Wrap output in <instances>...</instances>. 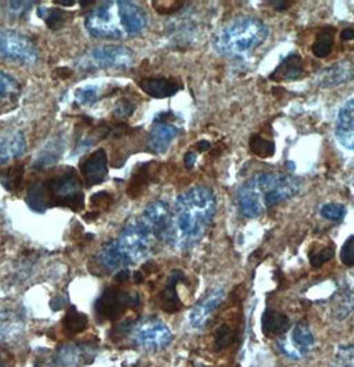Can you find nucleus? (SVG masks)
<instances>
[{
	"instance_id": "nucleus-22",
	"label": "nucleus",
	"mask_w": 354,
	"mask_h": 367,
	"mask_svg": "<svg viewBox=\"0 0 354 367\" xmlns=\"http://www.w3.org/2000/svg\"><path fill=\"white\" fill-rule=\"evenodd\" d=\"M302 74V57L297 52L286 56L281 60L279 67L269 75L273 81H291L296 80Z\"/></svg>"
},
{
	"instance_id": "nucleus-6",
	"label": "nucleus",
	"mask_w": 354,
	"mask_h": 367,
	"mask_svg": "<svg viewBox=\"0 0 354 367\" xmlns=\"http://www.w3.org/2000/svg\"><path fill=\"white\" fill-rule=\"evenodd\" d=\"M113 241L128 265L146 259L157 244L156 239L139 219L127 224L119 237Z\"/></svg>"
},
{
	"instance_id": "nucleus-40",
	"label": "nucleus",
	"mask_w": 354,
	"mask_h": 367,
	"mask_svg": "<svg viewBox=\"0 0 354 367\" xmlns=\"http://www.w3.org/2000/svg\"><path fill=\"white\" fill-rule=\"evenodd\" d=\"M196 160H197L196 153H193V152H188V153H186L184 161H186V166H188V168H192V166H195Z\"/></svg>"
},
{
	"instance_id": "nucleus-7",
	"label": "nucleus",
	"mask_w": 354,
	"mask_h": 367,
	"mask_svg": "<svg viewBox=\"0 0 354 367\" xmlns=\"http://www.w3.org/2000/svg\"><path fill=\"white\" fill-rule=\"evenodd\" d=\"M133 52L124 46L95 47L79 57L76 66L83 71L93 70H127L133 64Z\"/></svg>"
},
{
	"instance_id": "nucleus-24",
	"label": "nucleus",
	"mask_w": 354,
	"mask_h": 367,
	"mask_svg": "<svg viewBox=\"0 0 354 367\" xmlns=\"http://www.w3.org/2000/svg\"><path fill=\"white\" fill-rule=\"evenodd\" d=\"M291 329V319L286 314L269 309L262 315V331L266 337H279Z\"/></svg>"
},
{
	"instance_id": "nucleus-14",
	"label": "nucleus",
	"mask_w": 354,
	"mask_h": 367,
	"mask_svg": "<svg viewBox=\"0 0 354 367\" xmlns=\"http://www.w3.org/2000/svg\"><path fill=\"white\" fill-rule=\"evenodd\" d=\"M354 77V60L345 59L331 67L321 70L316 76V84L322 88L335 87Z\"/></svg>"
},
{
	"instance_id": "nucleus-37",
	"label": "nucleus",
	"mask_w": 354,
	"mask_h": 367,
	"mask_svg": "<svg viewBox=\"0 0 354 367\" xmlns=\"http://www.w3.org/2000/svg\"><path fill=\"white\" fill-rule=\"evenodd\" d=\"M235 339V333L233 330L223 325L222 328H219V330L216 331V338H215V345L217 346V349H223L225 346L230 345Z\"/></svg>"
},
{
	"instance_id": "nucleus-34",
	"label": "nucleus",
	"mask_w": 354,
	"mask_h": 367,
	"mask_svg": "<svg viewBox=\"0 0 354 367\" xmlns=\"http://www.w3.org/2000/svg\"><path fill=\"white\" fill-rule=\"evenodd\" d=\"M333 367H354V345H345L337 350Z\"/></svg>"
},
{
	"instance_id": "nucleus-23",
	"label": "nucleus",
	"mask_w": 354,
	"mask_h": 367,
	"mask_svg": "<svg viewBox=\"0 0 354 367\" xmlns=\"http://www.w3.org/2000/svg\"><path fill=\"white\" fill-rule=\"evenodd\" d=\"M97 261L104 269L110 272H117V273L121 270H126L130 266L127 261L121 256V253L119 252V249L116 248L113 239L108 241L106 245H103V248L97 253Z\"/></svg>"
},
{
	"instance_id": "nucleus-26",
	"label": "nucleus",
	"mask_w": 354,
	"mask_h": 367,
	"mask_svg": "<svg viewBox=\"0 0 354 367\" xmlns=\"http://www.w3.org/2000/svg\"><path fill=\"white\" fill-rule=\"evenodd\" d=\"M315 344V338L311 329L304 325L297 324L292 330V345L297 354H304L312 349Z\"/></svg>"
},
{
	"instance_id": "nucleus-17",
	"label": "nucleus",
	"mask_w": 354,
	"mask_h": 367,
	"mask_svg": "<svg viewBox=\"0 0 354 367\" xmlns=\"http://www.w3.org/2000/svg\"><path fill=\"white\" fill-rule=\"evenodd\" d=\"M27 150V140L21 130H14L0 136V166L10 163Z\"/></svg>"
},
{
	"instance_id": "nucleus-2",
	"label": "nucleus",
	"mask_w": 354,
	"mask_h": 367,
	"mask_svg": "<svg viewBox=\"0 0 354 367\" xmlns=\"http://www.w3.org/2000/svg\"><path fill=\"white\" fill-rule=\"evenodd\" d=\"M299 180L279 173H259L248 179L237 190V202L242 215L249 219L261 216L268 208L296 196Z\"/></svg>"
},
{
	"instance_id": "nucleus-32",
	"label": "nucleus",
	"mask_w": 354,
	"mask_h": 367,
	"mask_svg": "<svg viewBox=\"0 0 354 367\" xmlns=\"http://www.w3.org/2000/svg\"><path fill=\"white\" fill-rule=\"evenodd\" d=\"M23 176V168H7L0 173V181L3 186L8 190H12L14 188H18L19 183L21 181Z\"/></svg>"
},
{
	"instance_id": "nucleus-43",
	"label": "nucleus",
	"mask_w": 354,
	"mask_h": 367,
	"mask_svg": "<svg viewBox=\"0 0 354 367\" xmlns=\"http://www.w3.org/2000/svg\"><path fill=\"white\" fill-rule=\"evenodd\" d=\"M209 147H210L209 141H205V140L200 141V143L197 144V148H199V150H200V152H204V150H206V149H209Z\"/></svg>"
},
{
	"instance_id": "nucleus-38",
	"label": "nucleus",
	"mask_w": 354,
	"mask_h": 367,
	"mask_svg": "<svg viewBox=\"0 0 354 367\" xmlns=\"http://www.w3.org/2000/svg\"><path fill=\"white\" fill-rule=\"evenodd\" d=\"M341 261L346 266H354V236H351L342 245Z\"/></svg>"
},
{
	"instance_id": "nucleus-1",
	"label": "nucleus",
	"mask_w": 354,
	"mask_h": 367,
	"mask_svg": "<svg viewBox=\"0 0 354 367\" xmlns=\"http://www.w3.org/2000/svg\"><path fill=\"white\" fill-rule=\"evenodd\" d=\"M216 206V196L206 186H193L179 195L172 208L169 244L179 249L193 248L206 235Z\"/></svg>"
},
{
	"instance_id": "nucleus-25",
	"label": "nucleus",
	"mask_w": 354,
	"mask_h": 367,
	"mask_svg": "<svg viewBox=\"0 0 354 367\" xmlns=\"http://www.w3.org/2000/svg\"><path fill=\"white\" fill-rule=\"evenodd\" d=\"M63 152L61 148V140L60 139H52L50 143L46 144V147L41 149L39 153L37 160H35V168L37 169H46L48 166H52L56 164L59 160L60 155Z\"/></svg>"
},
{
	"instance_id": "nucleus-15",
	"label": "nucleus",
	"mask_w": 354,
	"mask_h": 367,
	"mask_svg": "<svg viewBox=\"0 0 354 367\" xmlns=\"http://www.w3.org/2000/svg\"><path fill=\"white\" fill-rule=\"evenodd\" d=\"M224 297L223 288H215L206 294L200 302H197L189 313V322L195 329H203L212 313L215 312Z\"/></svg>"
},
{
	"instance_id": "nucleus-27",
	"label": "nucleus",
	"mask_w": 354,
	"mask_h": 367,
	"mask_svg": "<svg viewBox=\"0 0 354 367\" xmlns=\"http://www.w3.org/2000/svg\"><path fill=\"white\" fill-rule=\"evenodd\" d=\"M335 30L331 27L324 28L316 37L315 44L312 46V51L317 57H326L331 54L333 43H335Z\"/></svg>"
},
{
	"instance_id": "nucleus-11",
	"label": "nucleus",
	"mask_w": 354,
	"mask_h": 367,
	"mask_svg": "<svg viewBox=\"0 0 354 367\" xmlns=\"http://www.w3.org/2000/svg\"><path fill=\"white\" fill-rule=\"evenodd\" d=\"M139 305V294L130 293L121 289H108L95 304L97 315L107 321L116 319L132 306Z\"/></svg>"
},
{
	"instance_id": "nucleus-21",
	"label": "nucleus",
	"mask_w": 354,
	"mask_h": 367,
	"mask_svg": "<svg viewBox=\"0 0 354 367\" xmlns=\"http://www.w3.org/2000/svg\"><path fill=\"white\" fill-rule=\"evenodd\" d=\"M87 348L79 344L64 345L56 351L55 365L57 367H79L86 364V359L90 357Z\"/></svg>"
},
{
	"instance_id": "nucleus-28",
	"label": "nucleus",
	"mask_w": 354,
	"mask_h": 367,
	"mask_svg": "<svg viewBox=\"0 0 354 367\" xmlns=\"http://www.w3.org/2000/svg\"><path fill=\"white\" fill-rule=\"evenodd\" d=\"M100 97V87L97 84H86L75 91V100L81 106H91Z\"/></svg>"
},
{
	"instance_id": "nucleus-12",
	"label": "nucleus",
	"mask_w": 354,
	"mask_h": 367,
	"mask_svg": "<svg viewBox=\"0 0 354 367\" xmlns=\"http://www.w3.org/2000/svg\"><path fill=\"white\" fill-rule=\"evenodd\" d=\"M80 170H81L84 184L88 188L106 181L107 175H108L107 152L100 148V149L95 150L91 155H88L83 160V163L80 166Z\"/></svg>"
},
{
	"instance_id": "nucleus-8",
	"label": "nucleus",
	"mask_w": 354,
	"mask_h": 367,
	"mask_svg": "<svg viewBox=\"0 0 354 367\" xmlns=\"http://www.w3.org/2000/svg\"><path fill=\"white\" fill-rule=\"evenodd\" d=\"M133 342L144 349H166L173 339V334L167 325L157 317H146L130 329Z\"/></svg>"
},
{
	"instance_id": "nucleus-35",
	"label": "nucleus",
	"mask_w": 354,
	"mask_h": 367,
	"mask_svg": "<svg viewBox=\"0 0 354 367\" xmlns=\"http://www.w3.org/2000/svg\"><path fill=\"white\" fill-rule=\"evenodd\" d=\"M345 215H346V208L342 204L329 202L321 208V216L326 220H342L345 217Z\"/></svg>"
},
{
	"instance_id": "nucleus-16",
	"label": "nucleus",
	"mask_w": 354,
	"mask_h": 367,
	"mask_svg": "<svg viewBox=\"0 0 354 367\" xmlns=\"http://www.w3.org/2000/svg\"><path fill=\"white\" fill-rule=\"evenodd\" d=\"M179 133V129L176 128L173 124L160 120L153 124L148 135L147 140V148L149 152L155 155H161L166 153L170 143L176 139Z\"/></svg>"
},
{
	"instance_id": "nucleus-42",
	"label": "nucleus",
	"mask_w": 354,
	"mask_h": 367,
	"mask_svg": "<svg viewBox=\"0 0 354 367\" xmlns=\"http://www.w3.org/2000/svg\"><path fill=\"white\" fill-rule=\"evenodd\" d=\"M271 4H276L275 7H276L277 10H285L291 3H289V1H271Z\"/></svg>"
},
{
	"instance_id": "nucleus-41",
	"label": "nucleus",
	"mask_w": 354,
	"mask_h": 367,
	"mask_svg": "<svg viewBox=\"0 0 354 367\" xmlns=\"http://www.w3.org/2000/svg\"><path fill=\"white\" fill-rule=\"evenodd\" d=\"M341 39L342 40H352L354 39V28H346L341 32Z\"/></svg>"
},
{
	"instance_id": "nucleus-18",
	"label": "nucleus",
	"mask_w": 354,
	"mask_h": 367,
	"mask_svg": "<svg viewBox=\"0 0 354 367\" xmlns=\"http://www.w3.org/2000/svg\"><path fill=\"white\" fill-rule=\"evenodd\" d=\"M140 88L155 99H166L176 95L183 88L179 80L170 77H147L139 83Z\"/></svg>"
},
{
	"instance_id": "nucleus-31",
	"label": "nucleus",
	"mask_w": 354,
	"mask_h": 367,
	"mask_svg": "<svg viewBox=\"0 0 354 367\" xmlns=\"http://www.w3.org/2000/svg\"><path fill=\"white\" fill-rule=\"evenodd\" d=\"M20 91L18 81L11 75L0 70V100L14 97Z\"/></svg>"
},
{
	"instance_id": "nucleus-4",
	"label": "nucleus",
	"mask_w": 354,
	"mask_h": 367,
	"mask_svg": "<svg viewBox=\"0 0 354 367\" xmlns=\"http://www.w3.org/2000/svg\"><path fill=\"white\" fill-rule=\"evenodd\" d=\"M268 35L269 30L260 19L242 17L219 27L213 34L212 44L220 55L242 57L259 48Z\"/></svg>"
},
{
	"instance_id": "nucleus-3",
	"label": "nucleus",
	"mask_w": 354,
	"mask_h": 367,
	"mask_svg": "<svg viewBox=\"0 0 354 367\" xmlns=\"http://www.w3.org/2000/svg\"><path fill=\"white\" fill-rule=\"evenodd\" d=\"M146 26L147 14L141 6L126 0L101 3L86 18V28L96 39H124L141 32Z\"/></svg>"
},
{
	"instance_id": "nucleus-9",
	"label": "nucleus",
	"mask_w": 354,
	"mask_h": 367,
	"mask_svg": "<svg viewBox=\"0 0 354 367\" xmlns=\"http://www.w3.org/2000/svg\"><path fill=\"white\" fill-rule=\"evenodd\" d=\"M0 56L32 66L39 60V51L30 37L14 30H3L0 31Z\"/></svg>"
},
{
	"instance_id": "nucleus-13",
	"label": "nucleus",
	"mask_w": 354,
	"mask_h": 367,
	"mask_svg": "<svg viewBox=\"0 0 354 367\" xmlns=\"http://www.w3.org/2000/svg\"><path fill=\"white\" fill-rule=\"evenodd\" d=\"M335 133L342 147L354 152V97H351L338 110Z\"/></svg>"
},
{
	"instance_id": "nucleus-10",
	"label": "nucleus",
	"mask_w": 354,
	"mask_h": 367,
	"mask_svg": "<svg viewBox=\"0 0 354 367\" xmlns=\"http://www.w3.org/2000/svg\"><path fill=\"white\" fill-rule=\"evenodd\" d=\"M157 242L170 241L172 233V208L167 202L157 200L150 202L139 217Z\"/></svg>"
},
{
	"instance_id": "nucleus-30",
	"label": "nucleus",
	"mask_w": 354,
	"mask_h": 367,
	"mask_svg": "<svg viewBox=\"0 0 354 367\" xmlns=\"http://www.w3.org/2000/svg\"><path fill=\"white\" fill-rule=\"evenodd\" d=\"M87 324H88L87 317L83 313L76 312L75 308H71V310L67 313L64 318V328L71 334L81 333L87 328Z\"/></svg>"
},
{
	"instance_id": "nucleus-19",
	"label": "nucleus",
	"mask_w": 354,
	"mask_h": 367,
	"mask_svg": "<svg viewBox=\"0 0 354 367\" xmlns=\"http://www.w3.org/2000/svg\"><path fill=\"white\" fill-rule=\"evenodd\" d=\"M24 319L20 313L10 309L0 310V342H10L24 333Z\"/></svg>"
},
{
	"instance_id": "nucleus-29",
	"label": "nucleus",
	"mask_w": 354,
	"mask_h": 367,
	"mask_svg": "<svg viewBox=\"0 0 354 367\" xmlns=\"http://www.w3.org/2000/svg\"><path fill=\"white\" fill-rule=\"evenodd\" d=\"M249 147L250 150L262 159L271 157L275 153V144L266 139H264L260 135H253L249 140Z\"/></svg>"
},
{
	"instance_id": "nucleus-39",
	"label": "nucleus",
	"mask_w": 354,
	"mask_h": 367,
	"mask_svg": "<svg viewBox=\"0 0 354 367\" xmlns=\"http://www.w3.org/2000/svg\"><path fill=\"white\" fill-rule=\"evenodd\" d=\"M133 104H130V101L127 100H121L120 103H119V106L116 107V110H115V116H117V117H127V116H130V113H132V110H133Z\"/></svg>"
},
{
	"instance_id": "nucleus-5",
	"label": "nucleus",
	"mask_w": 354,
	"mask_h": 367,
	"mask_svg": "<svg viewBox=\"0 0 354 367\" xmlns=\"http://www.w3.org/2000/svg\"><path fill=\"white\" fill-rule=\"evenodd\" d=\"M83 183L72 168H64L46 181L34 184L28 192V204L32 209H48L51 206H68L81 209L84 206Z\"/></svg>"
},
{
	"instance_id": "nucleus-36",
	"label": "nucleus",
	"mask_w": 354,
	"mask_h": 367,
	"mask_svg": "<svg viewBox=\"0 0 354 367\" xmlns=\"http://www.w3.org/2000/svg\"><path fill=\"white\" fill-rule=\"evenodd\" d=\"M335 257V248L329 246V248H324L321 250H317V252H313L311 253V265L313 268H319L322 266L325 262L331 261L332 258Z\"/></svg>"
},
{
	"instance_id": "nucleus-44",
	"label": "nucleus",
	"mask_w": 354,
	"mask_h": 367,
	"mask_svg": "<svg viewBox=\"0 0 354 367\" xmlns=\"http://www.w3.org/2000/svg\"><path fill=\"white\" fill-rule=\"evenodd\" d=\"M0 367H8V361L6 357H3L1 353H0Z\"/></svg>"
},
{
	"instance_id": "nucleus-33",
	"label": "nucleus",
	"mask_w": 354,
	"mask_h": 367,
	"mask_svg": "<svg viewBox=\"0 0 354 367\" xmlns=\"http://www.w3.org/2000/svg\"><path fill=\"white\" fill-rule=\"evenodd\" d=\"M37 14L41 19H44V21L47 23V26L50 28H57L63 24L64 21V14L60 10L56 8H46V7H39Z\"/></svg>"
},
{
	"instance_id": "nucleus-20",
	"label": "nucleus",
	"mask_w": 354,
	"mask_h": 367,
	"mask_svg": "<svg viewBox=\"0 0 354 367\" xmlns=\"http://www.w3.org/2000/svg\"><path fill=\"white\" fill-rule=\"evenodd\" d=\"M184 278L180 270H175L168 278L164 289L160 293V308L164 312L173 314L181 309V301L177 294V284Z\"/></svg>"
}]
</instances>
